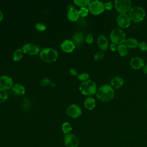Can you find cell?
Masks as SVG:
<instances>
[{
  "label": "cell",
  "instance_id": "cell-15",
  "mask_svg": "<svg viewBox=\"0 0 147 147\" xmlns=\"http://www.w3.org/2000/svg\"><path fill=\"white\" fill-rule=\"evenodd\" d=\"M130 64L134 69H139L142 68L145 65L144 60L140 57H135L131 59Z\"/></svg>",
  "mask_w": 147,
  "mask_h": 147
},
{
  "label": "cell",
  "instance_id": "cell-24",
  "mask_svg": "<svg viewBox=\"0 0 147 147\" xmlns=\"http://www.w3.org/2000/svg\"><path fill=\"white\" fill-rule=\"evenodd\" d=\"M91 1L90 0H75L74 3L76 6L81 7H86L90 4Z\"/></svg>",
  "mask_w": 147,
  "mask_h": 147
},
{
  "label": "cell",
  "instance_id": "cell-31",
  "mask_svg": "<svg viewBox=\"0 0 147 147\" xmlns=\"http://www.w3.org/2000/svg\"><path fill=\"white\" fill-rule=\"evenodd\" d=\"M49 84H51V80L49 79L48 78H43L41 80V82H40V84L41 86H43V87H45V86H47L48 85H49Z\"/></svg>",
  "mask_w": 147,
  "mask_h": 147
},
{
  "label": "cell",
  "instance_id": "cell-40",
  "mask_svg": "<svg viewBox=\"0 0 147 147\" xmlns=\"http://www.w3.org/2000/svg\"><path fill=\"white\" fill-rule=\"evenodd\" d=\"M3 14L2 11L0 10V22L3 20Z\"/></svg>",
  "mask_w": 147,
  "mask_h": 147
},
{
  "label": "cell",
  "instance_id": "cell-20",
  "mask_svg": "<svg viewBox=\"0 0 147 147\" xmlns=\"http://www.w3.org/2000/svg\"><path fill=\"white\" fill-rule=\"evenodd\" d=\"M84 106L88 110H93L95 107V99L91 96L87 97L84 100Z\"/></svg>",
  "mask_w": 147,
  "mask_h": 147
},
{
  "label": "cell",
  "instance_id": "cell-21",
  "mask_svg": "<svg viewBox=\"0 0 147 147\" xmlns=\"http://www.w3.org/2000/svg\"><path fill=\"white\" fill-rule=\"evenodd\" d=\"M13 91L18 95H24L25 93V88L20 84H16L12 87Z\"/></svg>",
  "mask_w": 147,
  "mask_h": 147
},
{
  "label": "cell",
  "instance_id": "cell-1",
  "mask_svg": "<svg viewBox=\"0 0 147 147\" xmlns=\"http://www.w3.org/2000/svg\"><path fill=\"white\" fill-rule=\"evenodd\" d=\"M96 96L98 100L103 102L110 101L114 96V90L109 84H104L97 89Z\"/></svg>",
  "mask_w": 147,
  "mask_h": 147
},
{
  "label": "cell",
  "instance_id": "cell-23",
  "mask_svg": "<svg viewBox=\"0 0 147 147\" xmlns=\"http://www.w3.org/2000/svg\"><path fill=\"white\" fill-rule=\"evenodd\" d=\"M117 51L118 52V53L121 56H126L129 53L128 48L125 46L124 44L118 45L117 47Z\"/></svg>",
  "mask_w": 147,
  "mask_h": 147
},
{
  "label": "cell",
  "instance_id": "cell-9",
  "mask_svg": "<svg viewBox=\"0 0 147 147\" xmlns=\"http://www.w3.org/2000/svg\"><path fill=\"white\" fill-rule=\"evenodd\" d=\"M64 142L67 147H77L79 143L78 137L72 133L65 135Z\"/></svg>",
  "mask_w": 147,
  "mask_h": 147
},
{
  "label": "cell",
  "instance_id": "cell-3",
  "mask_svg": "<svg viewBox=\"0 0 147 147\" xmlns=\"http://www.w3.org/2000/svg\"><path fill=\"white\" fill-rule=\"evenodd\" d=\"M40 57L41 59L45 62L52 63L57 59L58 53L53 48H46L40 51Z\"/></svg>",
  "mask_w": 147,
  "mask_h": 147
},
{
  "label": "cell",
  "instance_id": "cell-36",
  "mask_svg": "<svg viewBox=\"0 0 147 147\" xmlns=\"http://www.w3.org/2000/svg\"><path fill=\"white\" fill-rule=\"evenodd\" d=\"M69 73L72 76H76V75H78V72L76 71V70L74 68H71L69 69Z\"/></svg>",
  "mask_w": 147,
  "mask_h": 147
},
{
  "label": "cell",
  "instance_id": "cell-17",
  "mask_svg": "<svg viewBox=\"0 0 147 147\" xmlns=\"http://www.w3.org/2000/svg\"><path fill=\"white\" fill-rule=\"evenodd\" d=\"M67 16L68 19L70 21H72V22L77 21L80 17L79 10H78L76 9H74L68 10Z\"/></svg>",
  "mask_w": 147,
  "mask_h": 147
},
{
  "label": "cell",
  "instance_id": "cell-18",
  "mask_svg": "<svg viewBox=\"0 0 147 147\" xmlns=\"http://www.w3.org/2000/svg\"><path fill=\"white\" fill-rule=\"evenodd\" d=\"M84 38V34L82 32H76L72 36V41L75 44V46L79 47L82 45L83 41Z\"/></svg>",
  "mask_w": 147,
  "mask_h": 147
},
{
  "label": "cell",
  "instance_id": "cell-33",
  "mask_svg": "<svg viewBox=\"0 0 147 147\" xmlns=\"http://www.w3.org/2000/svg\"><path fill=\"white\" fill-rule=\"evenodd\" d=\"M138 47L141 50H142L143 51H147V43H146L145 42H144V41L139 42Z\"/></svg>",
  "mask_w": 147,
  "mask_h": 147
},
{
  "label": "cell",
  "instance_id": "cell-16",
  "mask_svg": "<svg viewBox=\"0 0 147 147\" xmlns=\"http://www.w3.org/2000/svg\"><path fill=\"white\" fill-rule=\"evenodd\" d=\"M124 83L123 79L119 76H115L110 81V86L113 89H118L121 87Z\"/></svg>",
  "mask_w": 147,
  "mask_h": 147
},
{
  "label": "cell",
  "instance_id": "cell-12",
  "mask_svg": "<svg viewBox=\"0 0 147 147\" xmlns=\"http://www.w3.org/2000/svg\"><path fill=\"white\" fill-rule=\"evenodd\" d=\"M13 87V79L6 75L0 76V87L5 90H9Z\"/></svg>",
  "mask_w": 147,
  "mask_h": 147
},
{
  "label": "cell",
  "instance_id": "cell-8",
  "mask_svg": "<svg viewBox=\"0 0 147 147\" xmlns=\"http://www.w3.org/2000/svg\"><path fill=\"white\" fill-rule=\"evenodd\" d=\"M67 114L73 118H76L82 115V111L80 107L75 104L70 105L66 110Z\"/></svg>",
  "mask_w": 147,
  "mask_h": 147
},
{
  "label": "cell",
  "instance_id": "cell-34",
  "mask_svg": "<svg viewBox=\"0 0 147 147\" xmlns=\"http://www.w3.org/2000/svg\"><path fill=\"white\" fill-rule=\"evenodd\" d=\"M30 103H29V100L28 98H25L23 100V103H22V106L25 109H28L30 107Z\"/></svg>",
  "mask_w": 147,
  "mask_h": 147
},
{
  "label": "cell",
  "instance_id": "cell-26",
  "mask_svg": "<svg viewBox=\"0 0 147 147\" xmlns=\"http://www.w3.org/2000/svg\"><path fill=\"white\" fill-rule=\"evenodd\" d=\"M8 95L6 90L0 87V103L6 101L7 99Z\"/></svg>",
  "mask_w": 147,
  "mask_h": 147
},
{
  "label": "cell",
  "instance_id": "cell-2",
  "mask_svg": "<svg viewBox=\"0 0 147 147\" xmlns=\"http://www.w3.org/2000/svg\"><path fill=\"white\" fill-rule=\"evenodd\" d=\"M79 90L82 94L86 96H92L96 94L97 86L96 83L91 80L82 82L79 86Z\"/></svg>",
  "mask_w": 147,
  "mask_h": 147
},
{
  "label": "cell",
  "instance_id": "cell-11",
  "mask_svg": "<svg viewBox=\"0 0 147 147\" xmlns=\"http://www.w3.org/2000/svg\"><path fill=\"white\" fill-rule=\"evenodd\" d=\"M131 19L127 14H120L117 18L118 25L122 28H126L129 26L131 24Z\"/></svg>",
  "mask_w": 147,
  "mask_h": 147
},
{
  "label": "cell",
  "instance_id": "cell-13",
  "mask_svg": "<svg viewBox=\"0 0 147 147\" xmlns=\"http://www.w3.org/2000/svg\"><path fill=\"white\" fill-rule=\"evenodd\" d=\"M60 47L63 52L66 53H71L75 49L76 46L72 40H65L61 44Z\"/></svg>",
  "mask_w": 147,
  "mask_h": 147
},
{
  "label": "cell",
  "instance_id": "cell-38",
  "mask_svg": "<svg viewBox=\"0 0 147 147\" xmlns=\"http://www.w3.org/2000/svg\"><path fill=\"white\" fill-rule=\"evenodd\" d=\"M143 71H144V72L147 75V64H145L144 66L143 67Z\"/></svg>",
  "mask_w": 147,
  "mask_h": 147
},
{
  "label": "cell",
  "instance_id": "cell-7",
  "mask_svg": "<svg viewBox=\"0 0 147 147\" xmlns=\"http://www.w3.org/2000/svg\"><path fill=\"white\" fill-rule=\"evenodd\" d=\"M88 11L94 15H99L102 14L105 10L104 3L100 1H91L88 6Z\"/></svg>",
  "mask_w": 147,
  "mask_h": 147
},
{
  "label": "cell",
  "instance_id": "cell-10",
  "mask_svg": "<svg viewBox=\"0 0 147 147\" xmlns=\"http://www.w3.org/2000/svg\"><path fill=\"white\" fill-rule=\"evenodd\" d=\"M22 49L24 53L29 55H37L41 51L39 47H38L35 44H30V43H28L24 45Z\"/></svg>",
  "mask_w": 147,
  "mask_h": 147
},
{
  "label": "cell",
  "instance_id": "cell-37",
  "mask_svg": "<svg viewBox=\"0 0 147 147\" xmlns=\"http://www.w3.org/2000/svg\"><path fill=\"white\" fill-rule=\"evenodd\" d=\"M117 47H118V46H117L116 44L112 43V44L110 45V49H111L113 52H114V51H115L116 50H117Z\"/></svg>",
  "mask_w": 147,
  "mask_h": 147
},
{
  "label": "cell",
  "instance_id": "cell-6",
  "mask_svg": "<svg viewBox=\"0 0 147 147\" xmlns=\"http://www.w3.org/2000/svg\"><path fill=\"white\" fill-rule=\"evenodd\" d=\"M115 8L120 14H126L131 8V2L130 0H115Z\"/></svg>",
  "mask_w": 147,
  "mask_h": 147
},
{
  "label": "cell",
  "instance_id": "cell-27",
  "mask_svg": "<svg viewBox=\"0 0 147 147\" xmlns=\"http://www.w3.org/2000/svg\"><path fill=\"white\" fill-rule=\"evenodd\" d=\"M89 11L87 7H81L79 10V13L80 17H84L88 15Z\"/></svg>",
  "mask_w": 147,
  "mask_h": 147
},
{
  "label": "cell",
  "instance_id": "cell-25",
  "mask_svg": "<svg viewBox=\"0 0 147 147\" xmlns=\"http://www.w3.org/2000/svg\"><path fill=\"white\" fill-rule=\"evenodd\" d=\"M61 128H62V131L63 133H64L65 134H69L72 129L71 125L68 122H64L62 125Z\"/></svg>",
  "mask_w": 147,
  "mask_h": 147
},
{
  "label": "cell",
  "instance_id": "cell-19",
  "mask_svg": "<svg viewBox=\"0 0 147 147\" xmlns=\"http://www.w3.org/2000/svg\"><path fill=\"white\" fill-rule=\"evenodd\" d=\"M138 44L139 42L138 40L133 37H130L128 38H126L124 44L127 48H130V49H133L136 48L138 47Z\"/></svg>",
  "mask_w": 147,
  "mask_h": 147
},
{
  "label": "cell",
  "instance_id": "cell-32",
  "mask_svg": "<svg viewBox=\"0 0 147 147\" xmlns=\"http://www.w3.org/2000/svg\"><path fill=\"white\" fill-rule=\"evenodd\" d=\"M86 41L88 44H91L93 42L94 38H93V36L91 33H89L87 35L86 37Z\"/></svg>",
  "mask_w": 147,
  "mask_h": 147
},
{
  "label": "cell",
  "instance_id": "cell-35",
  "mask_svg": "<svg viewBox=\"0 0 147 147\" xmlns=\"http://www.w3.org/2000/svg\"><path fill=\"white\" fill-rule=\"evenodd\" d=\"M104 5H105V9L107 10H111L113 7V4L111 2H110V1H108L105 3Z\"/></svg>",
  "mask_w": 147,
  "mask_h": 147
},
{
  "label": "cell",
  "instance_id": "cell-28",
  "mask_svg": "<svg viewBox=\"0 0 147 147\" xmlns=\"http://www.w3.org/2000/svg\"><path fill=\"white\" fill-rule=\"evenodd\" d=\"M35 28L40 32H43L46 30L47 26L45 24L42 23H36L35 24Z\"/></svg>",
  "mask_w": 147,
  "mask_h": 147
},
{
  "label": "cell",
  "instance_id": "cell-39",
  "mask_svg": "<svg viewBox=\"0 0 147 147\" xmlns=\"http://www.w3.org/2000/svg\"><path fill=\"white\" fill-rule=\"evenodd\" d=\"M67 9H68V10H72V9H75L74 6V5H69L67 7Z\"/></svg>",
  "mask_w": 147,
  "mask_h": 147
},
{
  "label": "cell",
  "instance_id": "cell-30",
  "mask_svg": "<svg viewBox=\"0 0 147 147\" xmlns=\"http://www.w3.org/2000/svg\"><path fill=\"white\" fill-rule=\"evenodd\" d=\"M104 56H105V54H104L103 51H99L95 53V55L94 56V60H100L103 59Z\"/></svg>",
  "mask_w": 147,
  "mask_h": 147
},
{
  "label": "cell",
  "instance_id": "cell-14",
  "mask_svg": "<svg viewBox=\"0 0 147 147\" xmlns=\"http://www.w3.org/2000/svg\"><path fill=\"white\" fill-rule=\"evenodd\" d=\"M97 44L100 51H105L108 49L109 43L107 38L103 34L99 35L97 38Z\"/></svg>",
  "mask_w": 147,
  "mask_h": 147
},
{
  "label": "cell",
  "instance_id": "cell-22",
  "mask_svg": "<svg viewBox=\"0 0 147 147\" xmlns=\"http://www.w3.org/2000/svg\"><path fill=\"white\" fill-rule=\"evenodd\" d=\"M23 51L22 48L17 49L13 53V60L16 62L20 61L22 58L23 56Z\"/></svg>",
  "mask_w": 147,
  "mask_h": 147
},
{
  "label": "cell",
  "instance_id": "cell-4",
  "mask_svg": "<svg viewBox=\"0 0 147 147\" xmlns=\"http://www.w3.org/2000/svg\"><path fill=\"white\" fill-rule=\"evenodd\" d=\"M129 16L133 22H140L144 20L145 16V11L142 7L136 6L131 8L129 11Z\"/></svg>",
  "mask_w": 147,
  "mask_h": 147
},
{
  "label": "cell",
  "instance_id": "cell-29",
  "mask_svg": "<svg viewBox=\"0 0 147 147\" xmlns=\"http://www.w3.org/2000/svg\"><path fill=\"white\" fill-rule=\"evenodd\" d=\"M89 77H90L89 75L87 73H82L81 74H79L78 75V79L82 82H85V81L88 80Z\"/></svg>",
  "mask_w": 147,
  "mask_h": 147
},
{
  "label": "cell",
  "instance_id": "cell-5",
  "mask_svg": "<svg viewBox=\"0 0 147 147\" xmlns=\"http://www.w3.org/2000/svg\"><path fill=\"white\" fill-rule=\"evenodd\" d=\"M110 38L113 44L116 45L122 44L126 40V33L122 29L116 28L110 32Z\"/></svg>",
  "mask_w": 147,
  "mask_h": 147
},
{
  "label": "cell",
  "instance_id": "cell-41",
  "mask_svg": "<svg viewBox=\"0 0 147 147\" xmlns=\"http://www.w3.org/2000/svg\"><path fill=\"white\" fill-rule=\"evenodd\" d=\"M146 110H147V103H146Z\"/></svg>",
  "mask_w": 147,
  "mask_h": 147
}]
</instances>
